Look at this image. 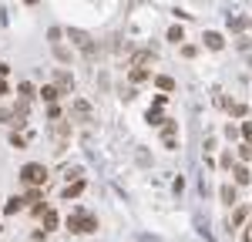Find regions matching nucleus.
<instances>
[{
    "label": "nucleus",
    "mask_w": 252,
    "mask_h": 242,
    "mask_svg": "<svg viewBox=\"0 0 252 242\" xmlns=\"http://www.w3.org/2000/svg\"><path fill=\"white\" fill-rule=\"evenodd\" d=\"M64 34H67V40H71V44L78 47L81 54H84V60H94V58H97V51H101V44H97V40L91 37L88 30H81V27H67Z\"/></svg>",
    "instance_id": "f257e3e1"
},
{
    "label": "nucleus",
    "mask_w": 252,
    "mask_h": 242,
    "mask_svg": "<svg viewBox=\"0 0 252 242\" xmlns=\"http://www.w3.org/2000/svg\"><path fill=\"white\" fill-rule=\"evenodd\" d=\"M20 182H24L27 188H44V182H47V168L37 165V161H31V165L20 168Z\"/></svg>",
    "instance_id": "f03ea898"
},
{
    "label": "nucleus",
    "mask_w": 252,
    "mask_h": 242,
    "mask_svg": "<svg viewBox=\"0 0 252 242\" xmlns=\"http://www.w3.org/2000/svg\"><path fill=\"white\" fill-rule=\"evenodd\" d=\"M67 229H71V232H94L97 219L91 212H84V209H74V212L67 215Z\"/></svg>",
    "instance_id": "7ed1b4c3"
},
{
    "label": "nucleus",
    "mask_w": 252,
    "mask_h": 242,
    "mask_svg": "<svg viewBox=\"0 0 252 242\" xmlns=\"http://www.w3.org/2000/svg\"><path fill=\"white\" fill-rule=\"evenodd\" d=\"M54 88H58L61 94H71V91H74V74L64 71V67H58V71H54Z\"/></svg>",
    "instance_id": "20e7f679"
},
{
    "label": "nucleus",
    "mask_w": 252,
    "mask_h": 242,
    "mask_svg": "<svg viewBox=\"0 0 252 242\" xmlns=\"http://www.w3.org/2000/svg\"><path fill=\"white\" fill-rule=\"evenodd\" d=\"M148 64H155V51H138L128 60V67H148Z\"/></svg>",
    "instance_id": "39448f33"
},
{
    "label": "nucleus",
    "mask_w": 252,
    "mask_h": 242,
    "mask_svg": "<svg viewBox=\"0 0 252 242\" xmlns=\"http://www.w3.org/2000/svg\"><path fill=\"white\" fill-rule=\"evenodd\" d=\"M51 131H54V138H58V148H64V141H67V135H71V124H67V121H54Z\"/></svg>",
    "instance_id": "423d86ee"
},
{
    "label": "nucleus",
    "mask_w": 252,
    "mask_h": 242,
    "mask_svg": "<svg viewBox=\"0 0 252 242\" xmlns=\"http://www.w3.org/2000/svg\"><path fill=\"white\" fill-rule=\"evenodd\" d=\"M40 219H44V232H54V229H58V212H54V209H47V205H44Z\"/></svg>",
    "instance_id": "0eeeda50"
},
{
    "label": "nucleus",
    "mask_w": 252,
    "mask_h": 242,
    "mask_svg": "<svg viewBox=\"0 0 252 242\" xmlns=\"http://www.w3.org/2000/svg\"><path fill=\"white\" fill-rule=\"evenodd\" d=\"M27 202H24V195H10L7 199V205H3V215H14V212H20Z\"/></svg>",
    "instance_id": "6e6552de"
},
{
    "label": "nucleus",
    "mask_w": 252,
    "mask_h": 242,
    "mask_svg": "<svg viewBox=\"0 0 252 242\" xmlns=\"http://www.w3.org/2000/svg\"><path fill=\"white\" fill-rule=\"evenodd\" d=\"M205 47H209V51H222V47H225V40H222V34H215V30H209V34H205Z\"/></svg>",
    "instance_id": "1a4fd4ad"
},
{
    "label": "nucleus",
    "mask_w": 252,
    "mask_h": 242,
    "mask_svg": "<svg viewBox=\"0 0 252 242\" xmlns=\"http://www.w3.org/2000/svg\"><path fill=\"white\" fill-rule=\"evenodd\" d=\"M81 192H84V182H81V179H74V185H71V182H67V188H64V202L78 199Z\"/></svg>",
    "instance_id": "9d476101"
},
{
    "label": "nucleus",
    "mask_w": 252,
    "mask_h": 242,
    "mask_svg": "<svg viewBox=\"0 0 252 242\" xmlns=\"http://www.w3.org/2000/svg\"><path fill=\"white\" fill-rule=\"evenodd\" d=\"M145 81H152V71L148 67H131V84H145Z\"/></svg>",
    "instance_id": "9b49d317"
},
{
    "label": "nucleus",
    "mask_w": 252,
    "mask_h": 242,
    "mask_svg": "<svg viewBox=\"0 0 252 242\" xmlns=\"http://www.w3.org/2000/svg\"><path fill=\"white\" fill-rule=\"evenodd\" d=\"M40 98L47 101V104H58L61 91H58V88H54V84H47V88H40Z\"/></svg>",
    "instance_id": "f8f14e48"
},
{
    "label": "nucleus",
    "mask_w": 252,
    "mask_h": 242,
    "mask_svg": "<svg viewBox=\"0 0 252 242\" xmlns=\"http://www.w3.org/2000/svg\"><path fill=\"white\" fill-rule=\"evenodd\" d=\"M249 179H252L249 168H246V165H235V182H239V185H249Z\"/></svg>",
    "instance_id": "ddd939ff"
},
{
    "label": "nucleus",
    "mask_w": 252,
    "mask_h": 242,
    "mask_svg": "<svg viewBox=\"0 0 252 242\" xmlns=\"http://www.w3.org/2000/svg\"><path fill=\"white\" fill-rule=\"evenodd\" d=\"M17 91H20V98H24V101H31V98H34V84H31V81H20V84H17Z\"/></svg>",
    "instance_id": "4468645a"
},
{
    "label": "nucleus",
    "mask_w": 252,
    "mask_h": 242,
    "mask_svg": "<svg viewBox=\"0 0 252 242\" xmlns=\"http://www.w3.org/2000/svg\"><path fill=\"white\" fill-rule=\"evenodd\" d=\"M155 84L161 88V91H175V81L168 78V74H158V78H155Z\"/></svg>",
    "instance_id": "2eb2a0df"
},
{
    "label": "nucleus",
    "mask_w": 252,
    "mask_h": 242,
    "mask_svg": "<svg viewBox=\"0 0 252 242\" xmlns=\"http://www.w3.org/2000/svg\"><path fill=\"white\" fill-rule=\"evenodd\" d=\"M222 202H225V205H235V188L232 185H222Z\"/></svg>",
    "instance_id": "dca6fc26"
},
{
    "label": "nucleus",
    "mask_w": 252,
    "mask_h": 242,
    "mask_svg": "<svg viewBox=\"0 0 252 242\" xmlns=\"http://www.w3.org/2000/svg\"><path fill=\"white\" fill-rule=\"evenodd\" d=\"M168 40H172V44H182V40H185V30H182V27H172V30H168Z\"/></svg>",
    "instance_id": "f3484780"
},
{
    "label": "nucleus",
    "mask_w": 252,
    "mask_h": 242,
    "mask_svg": "<svg viewBox=\"0 0 252 242\" xmlns=\"http://www.w3.org/2000/svg\"><path fill=\"white\" fill-rule=\"evenodd\" d=\"M235 155H239V161H249L252 158V145H239V151H235Z\"/></svg>",
    "instance_id": "a211bd4d"
},
{
    "label": "nucleus",
    "mask_w": 252,
    "mask_h": 242,
    "mask_svg": "<svg viewBox=\"0 0 252 242\" xmlns=\"http://www.w3.org/2000/svg\"><path fill=\"white\" fill-rule=\"evenodd\" d=\"M0 121L3 124H14V108H0Z\"/></svg>",
    "instance_id": "6ab92c4d"
},
{
    "label": "nucleus",
    "mask_w": 252,
    "mask_h": 242,
    "mask_svg": "<svg viewBox=\"0 0 252 242\" xmlns=\"http://www.w3.org/2000/svg\"><path fill=\"white\" fill-rule=\"evenodd\" d=\"M47 37H51V44H61V37H64V30H61V27H51V30H47Z\"/></svg>",
    "instance_id": "aec40b11"
},
{
    "label": "nucleus",
    "mask_w": 252,
    "mask_h": 242,
    "mask_svg": "<svg viewBox=\"0 0 252 242\" xmlns=\"http://www.w3.org/2000/svg\"><path fill=\"white\" fill-rule=\"evenodd\" d=\"M246 27V17H229V30H242Z\"/></svg>",
    "instance_id": "412c9836"
},
{
    "label": "nucleus",
    "mask_w": 252,
    "mask_h": 242,
    "mask_svg": "<svg viewBox=\"0 0 252 242\" xmlns=\"http://www.w3.org/2000/svg\"><path fill=\"white\" fill-rule=\"evenodd\" d=\"M229 111H232L235 118H242V115H246V104H242V101H235V104H229Z\"/></svg>",
    "instance_id": "4be33fe9"
},
{
    "label": "nucleus",
    "mask_w": 252,
    "mask_h": 242,
    "mask_svg": "<svg viewBox=\"0 0 252 242\" xmlns=\"http://www.w3.org/2000/svg\"><path fill=\"white\" fill-rule=\"evenodd\" d=\"M47 118H51V121L61 118V108H58V104H47Z\"/></svg>",
    "instance_id": "5701e85b"
},
{
    "label": "nucleus",
    "mask_w": 252,
    "mask_h": 242,
    "mask_svg": "<svg viewBox=\"0 0 252 242\" xmlns=\"http://www.w3.org/2000/svg\"><path fill=\"white\" fill-rule=\"evenodd\" d=\"M10 145H14V148H24L27 141H24V135H17V131H14V135H10Z\"/></svg>",
    "instance_id": "b1692460"
},
{
    "label": "nucleus",
    "mask_w": 252,
    "mask_h": 242,
    "mask_svg": "<svg viewBox=\"0 0 252 242\" xmlns=\"http://www.w3.org/2000/svg\"><path fill=\"white\" fill-rule=\"evenodd\" d=\"M242 135H246V145H252V121L242 124Z\"/></svg>",
    "instance_id": "393cba45"
},
{
    "label": "nucleus",
    "mask_w": 252,
    "mask_h": 242,
    "mask_svg": "<svg viewBox=\"0 0 252 242\" xmlns=\"http://www.w3.org/2000/svg\"><path fill=\"white\" fill-rule=\"evenodd\" d=\"M148 121H152V124H165V121H168V118H161L158 111H148Z\"/></svg>",
    "instance_id": "a878e982"
},
{
    "label": "nucleus",
    "mask_w": 252,
    "mask_h": 242,
    "mask_svg": "<svg viewBox=\"0 0 252 242\" xmlns=\"http://www.w3.org/2000/svg\"><path fill=\"white\" fill-rule=\"evenodd\" d=\"M232 222H235V225H242V222H246V209H235V215H232Z\"/></svg>",
    "instance_id": "bb28decb"
},
{
    "label": "nucleus",
    "mask_w": 252,
    "mask_h": 242,
    "mask_svg": "<svg viewBox=\"0 0 252 242\" xmlns=\"http://www.w3.org/2000/svg\"><path fill=\"white\" fill-rule=\"evenodd\" d=\"M7 74H10V64H3V60H0V78H7Z\"/></svg>",
    "instance_id": "cd10ccee"
},
{
    "label": "nucleus",
    "mask_w": 252,
    "mask_h": 242,
    "mask_svg": "<svg viewBox=\"0 0 252 242\" xmlns=\"http://www.w3.org/2000/svg\"><path fill=\"white\" fill-rule=\"evenodd\" d=\"M242 242H252V225H246V239Z\"/></svg>",
    "instance_id": "c85d7f7f"
},
{
    "label": "nucleus",
    "mask_w": 252,
    "mask_h": 242,
    "mask_svg": "<svg viewBox=\"0 0 252 242\" xmlns=\"http://www.w3.org/2000/svg\"><path fill=\"white\" fill-rule=\"evenodd\" d=\"M7 91H10V88H7V81L0 78V94H7Z\"/></svg>",
    "instance_id": "c756f323"
},
{
    "label": "nucleus",
    "mask_w": 252,
    "mask_h": 242,
    "mask_svg": "<svg viewBox=\"0 0 252 242\" xmlns=\"http://www.w3.org/2000/svg\"><path fill=\"white\" fill-rule=\"evenodd\" d=\"M24 3H27V7H37V3H40V0H24Z\"/></svg>",
    "instance_id": "7c9ffc66"
},
{
    "label": "nucleus",
    "mask_w": 252,
    "mask_h": 242,
    "mask_svg": "<svg viewBox=\"0 0 252 242\" xmlns=\"http://www.w3.org/2000/svg\"><path fill=\"white\" fill-rule=\"evenodd\" d=\"M246 24H249V27H252V17H249V20H246Z\"/></svg>",
    "instance_id": "2f4dec72"
}]
</instances>
